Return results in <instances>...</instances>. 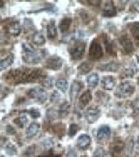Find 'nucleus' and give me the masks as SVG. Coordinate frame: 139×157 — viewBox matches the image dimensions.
I'll use <instances>...</instances> for the list:
<instances>
[{"label":"nucleus","instance_id":"obj_4","mask_svg":"<svg viewBox=\"0 0 139 157\" xmlns=\"http://www.w3.org/2000/svg\"><path fill=\"white\" fill-rule=\"evenodd\" d=\"M5 32L9 33V35H12V37H17L18 33L22 32V27H20V24H18L17 20H9L5 24Z\"/></svg>","mask_w":139,"mask_h":157},{"label":"nucleus","instance_id":"obj_10","mask_svg":"<svg viewBox=\"0 0 139 157\" xmlns=\"http://www.w3.org/2000/svg\"><path fill=\"white\" fill-rule=\"evenodd\" d=\"M46 67L50 70H59L62 67V59L59 57H49L47 62H46Z\"/></svg>","mask_w":139,"mask_h":157},{"label":"nucleus","instance_id":"obj_40","mask_svg":"<svg viewBox=\"0 0 139 157\" xmlns=\"http://www.w3.org/2000/svg\"><path fill=\"white\" fill-rule=\"evenodd\" d=\"M67 157H77L76 155V151H74V149H70V151L67 152Z\"/></svg>","mask_w":139,"mask_h":157},{"label":"nucleus","instance_id":"obj_43","mask_svg":"<svg viewBox=\"0 0 139 157\" xmlns=\"http://www.w3.org/2000/svg\"><path fill=\"white\" fill-rule=\"evenodd\" d=\"M136 62H137V63H139V54H137V55H136Z\"/></svg>","mask_w":139,"mask_h":157},{"label":"nucleus","instance_id":"obj_38","mask_svg":"<svg viewBox=\"0 0 139 157\" xmlns=\"http://www.w3.org/2000/svg\"><path fill=\"white\" fill-rule=\"evenodd\" d=\"M34 151H35V147L32 145L30 149H27V151H25V157H27V155H32V154H34Z\"/></svg>","mask_w":139,"mask_h":157},{"label":"nucleus","instance_id":"obj_32","mask_svg":"<svg viewBox=\"0 0 139 157\" xmlns=\"http://www.w3.org/2000/svg\"><path fill=\"white\" fill-rule=\"evenodd\" d=\"M54 85V80H52L50 77H44L42 78V87L44 89H49V87H52Z\"/></svg>","mask_w":139,"mask_h":157},{"label":"nucleus","instance_id":"obj_26","mask_svg":"<svg viewBox=\"0 0 139 157\" xmlns=\"http://www.w3.org/2000/svg\"><path fill=\"white\" fill-rule=\"evenodd\" d=\"M3 149H5V152H7V154H10V155H15V154H17L15 145L10 144V142H7L5 139H3Z\"/></svg>","mask_w":139,"mask_h":157},{"label":"nucleus","instance_id":"obj_27","mask_svg":"<svg viewBox=\"0 0 139 157\" xmlns=\"http://www.w3.org/2000/svg\"><path fill=\"white\" fill-rule=\"evenodd\" d=\"M97 84H99V75H97V74H91V75L87 77V85L91 89H94V87H97Z\"/></svg>","mask_w":139,"mask_h":157},{"label":"nucleus","instance_id":"obj_29","mask_svg":"<svg viewBox=\"0 0 139 157\" xmlns=\"http://www.w3.org/2000/svg\"><path fill=\"white\" fill-rule=\"evenodd\" d=\"M133 147H134V139H127V142H126V157H131Z\"/></svg>","mask_w":139,"mask_h":157},{"label":"nucleus","instance_id":"obj_14","mask_svg":"<svg viewBox=\"0 0 139 157\" xmlns=\"http://www.w3.org/2000/svg\"><path fill=\"white\" fill-rule=\"evenodd\" d=\"M89 145H91V137H89L87 134H82L77 139V147L79 149H87Z\"/></svg>","mask_w":139,"mask_h":157},{"label":"nucleus","instance_id":"obj_25","mask_svg":"<svg viewBox=\"0 0 139 157\" xmlns=\"http://www.w3.org/2000/svg\"><path fill=\"white\" fill-rule=\"evenodd\" d=\"M121 149H122L121 140H116L114 144H112V147H111V154H112V157H119V152H121Z\"/></svg>","mask_w":139,"mask_h":157},{"label":"nucleus","instance_id":"obj_28","mask_svg":"<svg viewBox=\"0 0 139 157\" xmlns=\"http://www.w3.org/2000/svg\"><path fill=\"white\" fill-rule=\"evenodd\" d=\"M55 87H57L61 92H66V90H67V80H66L64 77L57 78V80H55Z\"/></svg>","mask_w":139,"mask_h":157},{"label":"nucleus","instance_id":"obj_3","mask_svg":"<svg viewBox=\"0 0 139 157\" xmlns=\"http://www.w3.org/2000/svg\"><path fill=\"white\" fill-rule=\"evenodd\" d=\"M27 97L37 100V102H40V104H44L47 100V92H46V89H30V90L27 92Z\"/></svg>","mask_w":139,"mask_h":157},{"label":"nucleus","instance_id":"obj_42","mask_svg":"<svg viewBox=\"0 0 139 157\" xmlns=\"http://www.w3.org/2000/svg\"><path fill=\"white\" fill-rule=\"evenodd\" d=\"M136 151L139 152V137H137V140H136Z\"/></svg>","mask_w":139,"mask_h":157},{"label":"nucleus","instance_id":"obj_2","mask_svg":"<svg viewBox=\"0 0 139 157\" xmlns=\"http://www.w3.org/2000/svg\"><path fill=\"white\" fill-rule=\"evenodd\" d=\"M133 94H134V84H131L127 80L122 82L117 87V90H116V97H119V99H126V97H129Z\"/></svg>","mask_w":139,"mask_h":157},{"label":"nucleus","instance_id":"obj_23","mask_svg":"<svg viewBox=\"0 0 139 157\" xmlns=\"http://www.w3.org/2000/svg\"><path fill=\"white\" fill-rule=\"evenodd\" d=\"M27 121H29V114H20L15 119V125L17 127H29L27 125Z\"/></svg>","mask_w":139,"mask_h":157},{"label":"nucleus","instance_id":"obj_13","mask_svg":"<svg viewBox=\"0 0 139 157\" xmlns=\"http://www.w3.org/2000/svg\"><path fill=\"white\" fill-rule=\"evenodd\" d=\"M101 85H102V89L104 90H112V89L116 87V80H114V77H104L102 78V82H101Z\"/></svg>","mask_w":139,"mask_h":157},{"label":"nucleus","instance_id":"obj_15","mask_svg":"<svg viewBox=\"0 0 139 157\" xmlns=\"http://www.w3.org/2000/svg\"><path fill=\"white\" fill-rule=\"evenodd\" d=\"M101 70H104V72H116V70H119V63L116 60L107 62V63H104V65H101Z\"/></svg>","mask_w":139,"mask_h":157},{"label":"nucleus","instance_id":"obj_21","mask_svg":"<svg viewBox=\"0 0 139 157\" xmlns=\"http://www.w3.org/2000/svg\"><path fill=\"white\" fill-rule=\"evenodd\" d=\"M70 24H72V20H70L69 17L62 18V20H61V24H59V29H61V32H62V33H67V32H69Z\"/></svg>","mask_w":139,"mask_h":157},{"label":"nucleus","instance_id":"obj_19","mask_svg":"<svg viewBox=\"0 0 139 157\" xmlns=\"http://www.w3.org/2000/svg\"><path fill=\"white\" fill-rule=\"evenodd\" d=\"M136 72H137V69H136V65H129V67H126V69L121 72V77L122 78H127V77H134L136 75Z\"/></svg>","mask_w":139,"mask_h":157},{"label":"nucleus","instance_id":"obj_36","mask_svg":"<svg viewBox=\"0 0 139 157\" xmlns=\"http://www.w3.org/2000/svg\"><path fill=\"white\" fill-rule=\"evenodd\" d=\"M104 154H106V152H104V149H97V151L94 152V157H104Z\"/></svg>","mask_w":139,"mask_h":157},{"label":"nucleus","instance_id":"obj_9","mask_svg":"<svg viewBox=\"0 0 139 157\" xmlns=\"http://www.w3.org/2000/svg\"><path fill=\"white\" fill-rule=\"evenodd\" d=\"M109 137H111V129H109L107 125H102L99 130L96 132V139L99 142H106Z\"/></svg>","mask_w":139,"mask_h":157},{"label":"nucleus","instance_id":"obj_11","mask_svg":"<svg viewBox=\"0 0 139 157\" xmlns=\"http://www.w3.org/2000/svg\"><path fill=\"white\" fill-rule=\"evenodd\" d=\"M40 130V125L37 124V122H34V124H30L27 127V130H25V136H27V139H32V137H35L37 134H39Z\"/></svg>","mask_w":139,"mask_h":157},{"label":"nucleus","instance_id":"obj_12","mask_svg":"<svg viewBox=\"0 0 139 157\" xmlns=\"http://www.w3.org/2000/svg\"><path fill=\"white\" fill-rule=\"evenodd\" d=\"M102 7H104V15H106V17H114L116 13H117V10H116V7H114V3H112V2L102 3Z\"/></svg>","mask_w":139,"mask_h":157},{"label":"nucleus","instance_id":"obj_30","mask_svg":"<svg viewBox=\"0 0 139 157\" xmlns=\"http://www.w3.org/2000/svg\"><path fill=\"white\" fill-rule=\"evenodd\" d=\"M92 69V63H82L81 67H79V74H89Z\"/></svg>","mask_w":139,"mask_h":157},{"label":"nucleus","instance_id":"obj_7","mask_svg":"<svg viewBox=\"0 0 139 157\" xmlns=\"http://www.w3.org/2000/svg\"><path fill=\"white\" fill-rule=\"evenodd\" d=\"M99 115H101V109L97 105H92L85 110V119H87V122H91V124L99 119Z\"/></svg>","mask_w":139,"mask_h":157},{"label":"nucleus","instance_id":"obj_39","mask_svg":"<svg viewBox=\"0 0 139 157\" xmlns=\"http://www.w3.org/2000/svg\"><path fill=\"white\" fill-rule=\"evenodd\" d=\"M40 157H59V155L54 154V152H47V154H44V155H40Z\"/></svg>","mask_w":139,"mask_h":157},{"label":"nucleus","instance_id":"obj_5","mask_svg":"<svg viewBox=\"0 0 139 157\" xmlns=\"http://www.w3.org/2000/svg\"><path fill=\"white\" fill-rule=\"evenodd\" d=\"M84 50H85V44L77 42L76 45L70 48V57H72V60H81V57L84 55Z\"/></svg>","mask_w":139,"mask_h":157},{"label":"nucleus","instance_id":"obj_24","mask_svg":"<svg viewBox=\"0 0 139 157\" xmlns=\"http://www.w3.org/2000/svg\"><path fill=\"white\" fill-rule=\"evenodd\" d=\"M69 112H70V104L69 102H62L61 109H59V117H67Z\"/></svg>","mask_w":139,"mask_h":157},{"label":"nucleus","instance_id":"obj_33","mask_svg":"<svg viewBox=\"0 0 139 157\" xmlns=\"http://www.w3.org/2000/svg\"><path fill=\"white\" fill-rule=\"evenodd\" d=\"M77 130H79L77 124H72V125L69 127V136H70V137H74V136H76V134H77Z\"/></svg>","mask_w":139,"mask_h":157},{"label":"nucleus","instance_id":"obj_31","mask_svg":"<svg viewBox=\"0 0 139 157\" xmlns=\"http://www.w3.org/2000/svg\"><path fill=\"white\" fill-rule=\"evenodd\" d=\"M131 32H133L136 42L139 44V24H133V25H131Z\"/></svg>","mask_w":139,"mask_h":157},{"label":"nucleus","instance_id":"obj_22","mask_svg":"<svg viewBox=\"0 0 139 157\" xmlns=\"http://www.w3.org/2000/svg\"><path fill=\"white\" fill-rule=\"evenodd\" d=\"M47 37H49V39H52V40L57 37V27H55L54 22H49V24H47Z\"/></svg>","mask_w":139,"mask_h":157},{"label":"nucleus","instance_id":"obj_20","mask_svg":"<svg viewBox=\"0 0 139 157\" xmlns=\"http://www.w3.org/2000/svg\"><path fill=\"white\" fill-rule=\"evenodd\" d=\"M91 99H92V94L89 90H85L84 94H82L81 97H79V107H84V105H87L89 102H91Z\"/></svg>","mask_w":139,"mask_h":157},{"label":"nucleus","instance_id":"obj_6","mask_svg":"<svg viewBox=\"0 0 139 157\" xmlns=\"http://www.w3.org/2000/svg\"><path fill=\"white\" fill-rule=\"evenodd\" d=\"M89 55H91L92 60H99V59L104 55L102 47H101V44L97 42V40H94V42L91 44V50H89Z\"/></svg>","mask_w":139,"mask_h":157},{"label":"nucleus","instance_id":"obj_16","mask_svg":"<svg viewBox=\"0 0 139 157\" xmlns=\"http://www.w3.org/2000/svg\"><path fill=\"white\" fill-rule=\"evenodd\" d=\"M32 44H34V45H37V47H42L44 44H46V37H44V33H40V32H35V33H34Z\"/></svg>","mask_w":139,"mask_h":157},{"label":"nucleus","instance_id":"obj_35","mask_svg":"<svg viewBox=\"0 0 139 157\" xmlns=\"http://www.w3.org/2000/svg\"><path fill=\"white\" fill-rule=\"evenodd\" d=\"M59 99H61V95H59V92H54V94L50 95V100H52V102H59Z\"/></svg>","mask_w":139,"mask_h":157},{"label":"nucleus","instance_id":"obj_17","mask_svg":"<svg viewBox=\"0 0 139 157\" xmlns=\"http://www.w3.org/2000/svg\"><path fill=\"white\" fill-rule=\"evenodd\" d=\"M14 63V55L12 54H9V55H5V57L2 59V62H0V69L2 70H7L10 65Z\"/></svg>","mask_w":139,"mask_h":157},{"label":"nucleus","instance_id":"obj_37","mask_svg":"<svg viewBox=\"0 0 139 157\" xmlns=\"http://www.w3.org/2000/svg\"><path fill=\"white\" fill-rule=\"evenodd\" d=\"M29 115H32V117H39V110H35V109H32V110H29L27 112Z\"/></svg>","mask_w":139,"mask_h":157},{"label":"nucleus","instance_id":"obj_41","mask_svg":"<svg viewBox=\"0 0 139 157\" xmlns=\"http://www.w3.org/2000/svg\"><path fill=\"white\" fill-rule=\"evenodd\" d=\"M133 10H136V12H139V2H134V3H133Z\"/></svg>","mask_w":139,"mask_h":157},{"label":"nucleus","instance_id":"obj_1","mask_svg":"<svg viewBox=\"0 0 139 157\" xmlns=\"http://www.w3.org/2000/svg\"><path fill=\"white\" fill-rule=\"evenodd\" d=\"M22 48H24V59H25V62L27 63H37L40 60V59L46 55V50H34V48L29 45V44H24L22 45Z\"/></svg>","mask_w":139,"mask_h":157},{"label":"nucleus","instance_id":"obj_8","mask_svg":"<svg viewBox=\"0 0 139 157\" xmlns=\"http://www.w3.org/2000/svg\"><path fill=\"white\" fill-rule=\"evenodd\" d=\"M119 44H121V47H122V52L124 54H133V50H134V45H133V42H131V39L127 35H122L121 39H119Z\"/></svg>","mask_w":139,"mask_h":157},{"label":"nucleus","instance_id":"obj_18","mask_svg":"<svg viewBox=\"0 0 139 157\" xmlns=\"http://www.w3.org/2000/svg\"><path fill=\"white\" fill-rule=\"evenodd\" d=\"M82 90V84L79 80H76V82H72V85H70V99H76L77 97V94Z\"/></svg>","mask_w":139,"mask_h":157},{"label":"nucleus","instance_id":"obj_34","mask_svg":"<svg viewBox=\"0 0 139 157\" xmlns=\"http://www.w3.org/2000/svg\"><path fill=\"white\" fill-rule=\"evenodd\" d=\"M133 110H134V114H139V99H136L133 102Z\"/></svg>","mask_w":139,"mask_h":157}]
</instances>
